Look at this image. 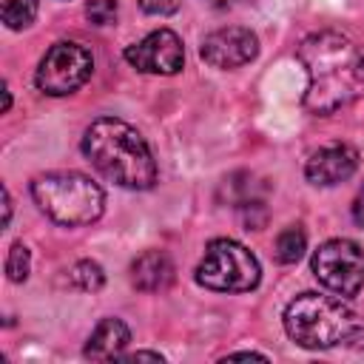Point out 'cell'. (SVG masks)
I'll return each instance as SVG.
<instances>
[{"label":"cell","instance_id":"1","mask_svg":"<svg viewBox=\"0 0 364 364\" xmlns=\"http://www.w3.org/2000/svg\"><path fill=\"white\" fill-rule=\"evenodd\" d=\"M299 63L307 71L304 108L327 117L364 97V51L341 31H313L299 43Z\"/></svg>","mask_w":364,"mask_h":364},{"label":"cell","instance_id":"2","mask_svg":"<svg viewBox=\"0 0 364 364\" xmlns=\"http://www.w3.org/2000/svg\"><path fill=\"white\" fill-rule=\"evenodd\" d=\"M85 159L114 185L148 191L156 182V162L145 136L119 117H100L82 134Z\"/></svg>","mask_w":364,"mask_h":364},{"label":"cell","instance_id":"3","mask_svg":"<svg viewBox=\"0 0 364 364\" xmlns=\"http://www.w3.org/2000/svg\"><path fill=\"white\" fill-rule=\"evenodd\" d=\"M284 330L304 350H333L364 338L361 318L341 301V296L299 293L284 307Z\"/></svg>","mask_w":364,"mask_h":364},{"label":"cell","instance_id":"4","mask_svg":"<svg viewBox=\"0 0 364 364\" xmlns=\"http://www.w3.org/2000/svg\"><path fill=\"white\" fill-rule=\"evenodd\" d=\"M31 196L37 208L57 225L80 228L91 225L105 210V193L102 188L77 171H51L40 173L31 182Z\"/></svg>","mask_w":364,"mask_h":364},{"label":"cell","instance_id":"5","mask_svg":"<svg viewBox=\"0 0 364 364\" xmlns=\"http://www.w3.org/2000/svg\"><path fill=\"white\" fill-rule=\"evenodd\" d=\"M259 279L262 267L256 256L233 239L208 242L205 256L196 264V282L213 293H247L259 284Z\"/></svg>","mask_w":364,"mask_h":364},{"label":"cell","instance_id":"6","mask_svg":"<svg viewBox=\"0 0 364 364\" xmlns=\"http://www.w3.org/2000/svg\"><path fill=\"white\" fill-rule=\"evenodd\" d=\"M310 267L318 284L341 299H353L364 287V250L350 239H330L318 245Z\"/></svg>","mask_w":364,"mask_h":364},{"label":"cell","instance_id":"7","mask_svg":"<svg viewBox=\"0 0 364 364\" xmlns=\"http://www.w3.org/2000/svg\"><path fill=\"white\" fill-rule=\"evenodd\" d=\"M91 71H94L91 51L82 43L63 40L46 51V57L37 65L34 82L48 97H65V94H74L77 88H82L88 82Z\"/></svg>","mask_w":364,"mask_h":364},{"label":"cell","instance_id":"8","mask_svg":"<svg viewBox=\"0 0 364 364\" xmlns=\"http://www.w3.org/2000/svg\"><path fill=\"white\" fill-rule=\"evenodd\" d=\"M122 57L142 74H176L185 65V48L176 31L156 28L139 43L128 46Z\"/></svg>","mask_w":364,"mask_h":364},{"label":"cell","instance_id":"9","mask_svg":"<svg viewBox=\"0 0 364 364\" xmlns=\"http://www.w3.org/2000/svg\"><path fill=\"white\" fill-rule=\"evenodd\" d=\"M199 54H202V60L208 65L228 71V68L247 65L259 54V40H256V34L250 28L228 26V28L210 31L199 46Z\"/></svg>","mask_w":364,"mask_h":364},{"label":"cell","instance_id":"10","mask_svg":"<svg viewBox=\"0 0 364 364\" xmlns=\"http://www.w3.org/2000/svg\"><path fill=\"white\" fill-rule=\"evenodd\" d=\"M358 168V151L344 145V142H336V145H327V148H318L307 165H304V176L313 182V185H321V188H330V185H338L344 179H350Z\"/></svg>","mask_w":364,"mask_h":364},{"label":"cell","instance_id":"11","mask_svg":"<svg viewBox=\"0 0 364 364\" xmlns=\"http://www.w3.org/2000/svg\"><path fill=\"white\" fill-rule=\"evenodd\" d=\"M173 262L162 250H145L131 264V282L142 293H159L173 284Z\"/></svg>","mask_w":364,"mask_h":364},{"label":"cell","instance_id":"12","mask_svg":"<svg viewBox=\"0 0 364 364\" xmlns=\"http://www.w3.org/2000/svg\"><path fill=\"white\" fill-rule=\"evenodd\" d=\"M131 341V330L122 318H102L94 333L85 341L82 355L91 361H111V358H122L125 347Z\"/></svg>","mask_w":364,"mask_h":364},{"label":"cell","instance_id":"13","mask_svg":"<svg viewBox=\"0 0 364 364\" xmlns=\"http://www.w3.org/2000/svg\"><path fill=\"white\" fill-rule=\"evenodd\" d=\"M307 250V236L301 228H284L279 236H276V259L282 264H293L304 256Z\"/></svg>","mask_w":364,"mask_h":364},{"label":"cell","instance_id":"14","mask_svg":"<svg viewBox=\"0 0 364 364\" xmlns=\"http://www.w3.org/2000/svg\"><path fill=\"white\" fill-rule=\"evenodd\" d=\"M0 17L9 28H26L37 17V0H0Z\"/></svg>","mask_w":364,"mask_h":364},{"label":"cell","instance_id":"15","mask_svg":"<svg viewBox=\"0 0 364 364\" xmlns=\"http://www.w3.org/2000/svg\"><path fill=\"white\" fill-rule=\"evenodd\" d=\"M68 279H71V284H74L77 290H85V293H94V290H100V287L105 284V273H102V267H100L97 262H91V259L77 262V264L71 267Z\"/></svg>","mask_w":364,"mask_h":364},{"label":"cell","instance_id":"16","mask_svg":"<svg viewBox=\"0 0 364 364\" xmlns=\"http://www.w3.org/2000/svg\"><path fill=\"white\" fill-rule=\"evenodd\" d=\"M28 270H31V253L23 242L11 245L9 256H6V276L9 282H26L28 279Z\"/></svg>","mask_w":364,"mask_h":364},{"label":"cell","instance_id":"17","mask_svg":"<svg viewBox=\"0 0 364 364\" xmlns=\"http://www.w3.org/2000/svg\"><path fill=\"white\" fill-rule=\"evenodd\" d=\"M85 14L94 26H111L117 20V0H88Z\"/></svg>","mask_w":364,"mask_h":364},{"label":"cell","instance_id":"18","mask_svg":"<svg viewBox=\"0 0 364 364\" xmlns=\"http://www.w3.org/2000/svg\"><path fill=\"white\" fill-rule=\"evenodd\" d=\"M139 6H142V11H148V14L165 17V14H173L179 3H176V0H139Z\"/></svg>","mask_w":364,"mask_h":364},{"label":"cell","instance_id":"19","mask_svg":"<svg viewBox=\"0 0 364 364\" xmlns=\"http://www.w3.org/2000/svg\"><path fill=\"white\" fill-rule=\"evenodd\" d=\"M353 219L364 228V188L358 191V196H355V202H353Z\"/></svg>","mask_w":364,"mask_h":364},{"label":"cell","instance_id":"20","mask_svg":"<svg viewBox=\"0 0 364 364\" xmlns=\"http://www.w3.org/2000/svg\"><path fill=\"white\" fill-rule=\"evenodd\" d=\"M208 6H213V9H236V6H242V3H253V0H205Z\"/></svg>","mask_w":364,"mask_h":364},{"label":"cell","instance_id":"21","mask_svg":"<svg viewBox=\"0 0 364 364\" xmlns=\"http://www.w3.org/2000/svg\"><path fill=\"white\" fill-rule=\"evenodd\" d=\"M122 358H128V361H136V358H151V361H162V355L159 353H131V355H122Z\"/></svg>","mask_w":364,"mask_h":364},{"label":"cell","instance_id":"22","mask_svg":"<svg viewBox=\"0 0 364 364\" xmlns=\"http://www.w3.org/2000/svg\"><path fill=\"white\" fill-rule=\"evenodd\" d=\"M230 358H264L262 353H230Z\"/></svg>","mask_w":364,"mask_h":364}]
</instances>
